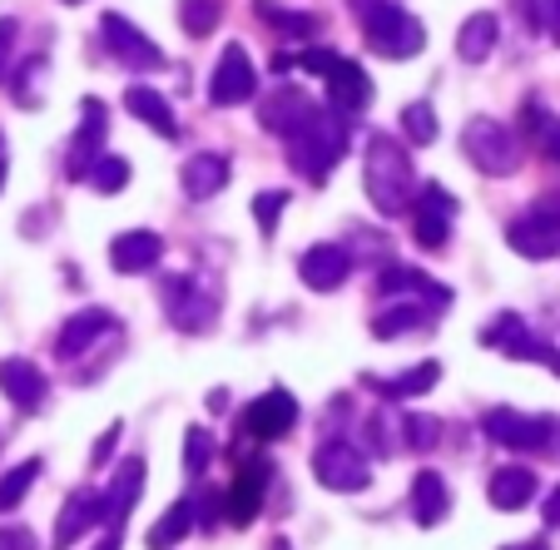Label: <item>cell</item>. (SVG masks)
Wrapping results in <instances>:
<instances>
[{
    "mask_svg": "<svg viewBox=\"0 0 560 550\" xmlns=\"http://www.w3.org/2000/svg\"><path fill=\"white\" fill-rule=\"evenodd\" d=\"M362 189H368L372 209L382 213V219H397L402 209H412L417 199V169L412 160H407V149L397 144V139L387 134H372L368 139V160H362Z\"/></svg>",
    "mask_w": 560,
    "mask_h": 550,
    "instance_id": "cell-1",
    "label": "cell"
},
{
    "mask_svg": "<svg viewBox=\"0 0 560 550\" xmlns=\"http://www.w3.org/2000/svg\"><path fill=\"white\" fill-rule=\"evenodd\" d=\"M283 144H288V164H293L303 179L323 184L332 169H338L342 154H348V125L338 119V109L317 105L313 115L283 139Z\"/></svg>",
    "mask_w": 560,
    "mask_h": 550,
    "instance_id": "cell-2",
    "label": "cell"
},
{
    "mask_svg": "<svg viewBox=\"0 0 560 550\" xmlns=\"http://www.w3.org/2000/svg\"><path fill=\"white\" fill-rule=\"evenodd\" d=\"M362 21V40L372 45L387 60H407V55H422L427 31L417 25L412 11H402L397 0H348Z\"/></svg>",
    "mask_w": 560,
    "mask_h": 550,
    "instance_id": "cell-3",
    "label": "cell"
},
{
    "mask_svg": "<svg viewBox=\"0 0 560 550\" xmlns=\"http://www.w3.org/2000/svg\"><path fill=\"white\" fill-rule=\"evenodd\" d=\"M462 149H466V160L481 174H491V179H506V174L521 169V134H511L501 119H487V115L466 119Z\"/></svg>",
    "mask_w": 560,
    "mask_h": 550,
    "instance_id": "cell-4",
    "label": "cell"
},
{
    "mask_svg": "<svg viewBox=\"0 0 560 550\" xmlns=\"http://www.w3.org/2000/svg\"><path fill=\"white\" fill-rule=\"evenodd\" d=\"M481 432L497 446H511V452H560L556 417H521L511 407H497V412L481 417Z\"/></svg>",
    "mask_w": 560,
    "mask_h": 550,
    "instance_id": "cell-5",
    "label": "cell"
},
{
    "mask_svg": "<svg viewBox=\"0 0 560 550\" xmlns=\"http://www.w3.org/2000/svg\"><path fill=\"white\" fill-rule=\"evenodd\" d=\"M313 477L328 491H342V496H348V491H362L372 481V466L352 442L328 436V442H317V452H313Z\"/></svg>",
    "mask_w": 560,
    "mask_h": 550,
    "instance_id": "cell-6",
    "label": "cell"
},
{
    "mask_svg": "<svg viewBox=\"0 0 560 550\" xmlns=\"http://www.w3.org/2000/svg\"><path fill=\"white\" fill-rule=\"evenodd\" d=\"M506 244L521 258H550L560 254V199H546L536 209H526L521 219L506 223Z\"/></svg>",
    "mask_w": 560,
    "mask_h": 550,
    "instance_id": "cell-7",
    "label": "cell"
},
{
    "mask_svg": "<svg viewBox=\"0 0 560 550\" xmlns=\"http://www.w3.org/2000/svg\"><path fill=\"white\" fill-rule=\"evenodd\" d=\"M268 481H273V461H244L238 466V477L229 481V496H223V520L229 526H254L258 511H264V496H268Z\"/></svg>",
    "mask_w": 560,
    "mask_h": 550,
    "instance_id": "cell-8",
    "label": "cell"
},
{
    "mask_svg": "<svg viewBox=\"0 0 560 550\" xmlns=\"http://www.w3.org/2000/svg\"><path fill=\"white\" fill-rule=\"evenodd\" d=\"M254 90H258V70H254V60H248V50L238 40L223 45L219 65H213V74H209V100L219 109H229V105L254 100Z\"/></svg>",
    "mask_w": 560,
    "mask_h": 550,
    "instance_id": "cell-9",
    "label": "cell"
},
{
    "mask_svg": "<svg viewBox=\"0 0 560 550\" xmlns=\"http://www.w3.org/2000/svg\"><path fill=\"white\" fill-rule=\"evenodd\" d=\"M452 219H456V199L442 189V184H422L412 199V233L417 244L427 248V254H436V248H446V238H452Z\"/></svg>",
    "mask_w": 560,
    "mask_h": 550,
    "instance_id": "cell-10",
    "label": "cell"
},
{
    "mask_svg": "<svg viewBox=\"0 0 560 550\" xmlns=\"http://www.w3.org/2000/svg\"><path fill=\"white\" fill-rule=\"evenodd\" d=\"M100 35H105L109 55H115L125 70H164V50H159L135 21H125L119 11H109L105 21H100Z\"/></svg>",
    "mask_w": 560,
    "mask_h": 550,
    "instance_id": "cell-11",
    "label": "cell"
},
{
    "mask_svg": "<svg viewBox=\"0 0 560 550\" xmlns=\"http://www.w3.org/2000/svg\"><path fill=\"white\" fill-rule=\"evenodd\" d=\"M481 342L497 352H506V358H521V362H540V367L560 372V352L550 348V342H540L536 332L526 328V323L516 318V313H501L497 323H491L487 332H481Z\"/></svg>",
    "mask_w": 560,
    "mask_h": 550,
    "instance_id": "cell-12",
    "label": "cell"
},
{
    "mask_svg": "<svg viewBox=\"0 0 560 550\" xmlns=\"http://www.w3.org/2000/svg\"><path fill=\"white\" fill-rule=\"evenodd\" d=\"M293 426H298L293 391L273 387V391H264V397H258V402L244 412V426H238V436H248V442H283Z\"/></svg>",
    "mask_w": 560,
    "mask_h": 550,
    "instance_id": "cell-13",
    "label": "cell"
},
{
    "mask_svg": "<svg viewBox=\"0 0 560 550\" xmlns=\"http://www.w3.org/2000/svg\"><path fill=\"white\" fill-rule=\"evenodd\" d=\"M159 297H164V313L174 318V328H184V332H203L219 318V303L203 297V288L194 278H164Z\"/></svg>",
    "mask_w": 560,
    "mask_h": 550,
    "instance_id": "cell-14",
    "label": "cell"
},
{
    "mask_svg": "<svg viewBox=\"0 0 560 550\" xmlns=\"http://www.w3.org/2000/svg\"><path fill=\"white\" fill-rule=\"evenodd\" d=\"M139 496H144V461H139V456H125V466L115 471L109 491H100V526L119 530V520L135 511Z\"/></svg>",
    "mask_w": 560,
    "mask_h": 550,
    "instance_id": "cell-15",
    "label": "cell"
},
{
    "mask_svg": "<svg viewBox=\"0 0 560 550\" xmlns=\"http://www.w3.org/2000/svg\"><path fill=\"white\" fill-rule=\"evenodd\" d=\"M348 273H352V258H348V248H338V244H313L303 258H298V278H303L313 293L342 288Z\"/></svg>",
    "mask_w": 560,
    "mask_h": 550,
    "instance_id": "cell-16",
    "label": "cell"
},
{
    "mask_svg": "<svg viewBox=\"0 0 560 550\" xmlns=\"http://www.w3.org/2000/svg\"><path fill=\"white\" fill-rule=\"evenodd\" d=\"M323 80H328V100H332V109H338V115H358V109H368L372 80L362 74V65L348 60V55H338V65H332Z\"/></svg>",
    "mask_w": 560,
    "mask_h": 550,
    "instance_id": "cell-17",
    "label": "cell"
},
{
    "mask_svg": "<svg viewBox=\"0 0 560 550\" xmlns=\"http://www.w3.org/2000/svg\"><path fill=\"white\" fill-rule=\"evenodd\" d=\"M159 258H164V238L149 233V229H129L109 244V264H115V273H149Z\"/></svg>",
    "mask_w": 560,
    "mask_h": 550,
    "instance_id": "cell-18",
    "label": "cell"
},
{
    "mask_svg": "<svg viewBox=\"0 0 560 550\" xmlns=\"http://www.w3.org/2000/svg\"><path fill=\"white\" fill-rule=\"evenodd\" d=\"M105 332H115V313H105V307H85V313H74V318L60 328L55 352H60V358H80V352H90Z\"/></svg>",
    "mask_w": 560,
    "mask_h": 550,
    "instance_id": "cell-19",
    "label": "cell"
},
{
    "mask_svg": "<svg viewBox=\"0 0 560 550\" xmlns=\"http://www.w3.org/2000/svg\"><path fill=\"white\" fill-rule=\"evenodd\" d=\"M95 526H100V491H74V496L60 506V516H55L50 546L55 550H70L74 540L85 536V530H95Z\"/></svg>",
    "mask_w": 560,
    "mask_h": 550,
    "instance_id": "cell-20",
    "label": "cell"
},
{
    "mask_svg": "<svg viewBox=\"0 0 560 550\" xmlns=\"http://www.w3.org/2000/svg\"><path fill=\"white\" fill-rule=\"evenodd\" d=\"M313 109H317V105L303 95V90H293V85H278L273 95H268L264 105H258V119H264V129H273L278 139H288L298 125H303L307 115H313Z\"/></svg>",
    "mask_w": 560,
    "mask_h": 550,
    "instance_id": "cell-21",
    "label": "cell"
},
{
    "mask_svg": "<svg viewBox=\"0 0 560 550\" xmlns=\"http://www.w3.org/2000/svg\"><path fill=\"white\" fill-rule=\"evenodd\" d=\"M0 391H5L21 412H40V402H45V372L35 367V362H25V358H5V362H0Z\"/></svg>",
    "mask_w": 560,
    "mask_h": 550,
    "instance_id": "cell-22",
    "label": "cell"
},
{
    "mask_svg": "<svg viewBox=\"0 0 560 550\" xmlns=\"http://www.w3.org/2000/svg\"><path fill=\"white\" fill-rule=\"evenodd\" d=\"M105 129H109V115L100 100H85V115H80V134H74V149H70V179H85L90 164L100 160V144H105Z\"/></svg>",
    "mask_w": 560,
    "mask_h": 550,
    "instance_id": "cell-23",
    "label": "cell"
},
{
    "mask_svg": "<svg viewBox=\"0 0 560 550\" xmlns=\"http://www.w3.org/2000/svg\"><path fill=\"white\" fill-rule=\"evenodd\" d=\"M377 293L382 297H412V303H427L432 313L452 303V293H446L442 283H432L427 273H417V268H387V273L377 278Z\"/></svg>",
    "mask_w": 560,
    "mask_h": 550,
    "instance_id": "cell-24",
    "label": "cell"
},
{
    "mask_svg": "<svg viewBox=\"0 0 560 550\" xmlns=\"http://www.w3.org/2000/svg\"><path fill=\"white\" fill-rule=\"evenodd\" d=\"M536 471L530 466H501V471H491V487H487V496H491V506L497 511H526L530 501H536Z\"/></svg>",
    "mask_w": 560,
    "mask_h": 550,
    "instance_id": "cell-25",
    "label": "cell"
},
{
    "mask_svg": "<svg viewBox=\"0 0 560 550\" xmlns=\"http://www.w3.org/2000/svg\"><path fill=\"white\" fill-rule=\"evenodd\" d=\"M407 506H412V520H417V526H436V520L452 511V491H446L442 471H417Z\"/></svg>",
    "mask_w": 560,
    "mask_h": 550,
    "instance_id": "cell-26",
    "label": "cell"
},
{
    "mask_svg": "<svg viewBox=\"0 0 560 550\" xmlns=\"http://www.w3.org/2000/svg\"><path fill=\"white\" fill-rule=\"evenodd\" d=\"M427 323H432V307H427V303H412V297H402V303L382 307L377 318H372V338H377V342H392V338H402V332H427Z\"/></svg>",
    "mask_w": 560,
    "mask_h": 550,
    "instance_id": "cell-27",
    "label": "cell"
},
{
    "mask_svg": "<svg viewBox=\"0 0 560 550\" xmlns=\"http://www.w3.org/2000/svg\"><path fill=\"white\" fill-rule=\"evenodd\" d=\"M184 194L189 199H213V194L229 184V160L223 154H194L189 164H184Z\"/></svg>",
    "mask_w": 560,
    "mask_h": 550,
    "instance_id": "cell-28",
    "label": "cell"
},
{
    "mask_svg": "<svg viewBox=\"0 0 560 550\" xmlns=\"http://www.w3.org/2000/svg\"><path fill=\"white\" fill-rule=\"evenodd\" d=\"M125 109L135 119H144L154 134H164V139H179V119H174V109L164 105V95H154V90H144V85H135V90H125Z\"/></svg>",
    "mask_w": 560,
    "mask_h": 550,
    "instance_id": "cell-29",
    "label": "cell"
},
{
    "mask_svg": "<svg viewBox=\"0 0 560 550\" xmlns=\"http://www.w3.org/2000/svg\"><path fill=\"white\" fill-rule=\"evenodd\" d=\"M377 397H392V402H402V397H422V391H432L436 382H442V362H417L412 372H402V377H392V382H382V377H362Z\"/></svg>",
    "mask_w": 560,
    "mask_h": 550,
    "instance_id": "cell-30",
    "label": "cell"
},
{
    "mask_svg": "<svg viewBox=\"0 0 560 550\" xmlns=\"http://www.w3.org/2000/svg\"><path fill=\"white\" fill-rule=\"evenodd\" d=\"M497 35H501V25H497V15L491 11L471 15V21L462 25V35H456V55H462L466 65H481L491 50H497Z\"/></svg>",
    "mask_w": 560,
    "mask_h": 550,
    "instance_id": "cell-31",
    "label": "cell"
},
{
    "mask_svg": "<svg viewBox=\"0 0 560 550\" xmlns=\"http://www.w3.org/2000/svg\"><path fill=\"white\" fill-rule=\"evenodd\" d=\"M189 530H194V496H184V501H174V506L159 516L154 530H149V550H174Z\"/></svg>",
    "mask_w": 560,
    "mask_h": 550,
    "instance_id": "cell-32",
    "label": "cell"
},
{
    "mask_svg": "<svg viewBox=\"0 0 560 550\" xmlns=\"http://www.w3.org/2000/svg\"><path fill=\"white\" fill-rule=\"evenodd\" d=\"M40 481V456H25L21 466H11L5 477H0V511H15L25 496H31V487Z\"/></svg>",
    "mask_w": 560,
    "mask_h": 550,
    "instance_id": "cell-33",
    "label": "cell"
},
{
    "mask_svg": "<svg viewBox=\"0 0 560 550\" xmlns=\"http://www.w3.org/2000/svg\"><path fill=\"white\" fill-rule=\"evenodd\" d=\"M85 184H90L95 194H119V189L129 184V160H119V154H100V160L90 164Z\"/></svg>",
    "mask_w": 560,
    "mask_h": 550,
    "instance_id": "cell-34",
    "label": "cell"
},
{
    "mask_svg": "<svg viewBox=\"0 0 560 550\" xmlns=\"http://www.w3.org/2000/svg\"><path fill=\"white\" fill-rule=\"evenodd\" d=\"M219 15H223V5L219 0H179V25H184V35H209L213 25H219Z\"/></svg>",
    "mask_w": 560,
    "mask_h": 550,
    "instance_id": "cell-35",
    "label": "cell"
},
{
    "mask_svg": "<svg viewBox=\"0 0 560 550\" xmlns=\"http://www.w3.org/2000/svg\"><path fill=\"white\" fill-rule=\"evenodd\" d=\"M402 139L407 144H432L436 139V115L427 100H417V105H402Z\"/></svg>",
    "mask_w": 560,
    "mask_h": 550,
    "instance_id": "cell-36",
    "label": "cell"
},
{
    "mask_svg": "<svg viewBox=\"0 0 560 550\" xmlns=\"http://www.w3.org/2000/svg\"><path fill=\"white\" fill-rule=\"evenodd\" d=\"M254 11L264 15V21H273L283 35H307V31L317 25V15H307V11H288V5H273V0H258Z\"/></svg>",
    "mask_w": 560,
    "mask_h": 550,
    "instance_id": "cell-37",
    "label": "cell"
},
{
    "mask_svg": "<svg viewBox=\"0 0 560 550\" xmlns=\"http://www.w3.org/2000/svg\"><path fill=\"white\" fill-rule=\"evenodd\" d=\"M209 461H213V436L203 432V426H189V432H184V471H189V477H203Z\"/></svg>",
    "mask_w": 560,
    "mask_h": 550,
    "instance_id": "cell-38",
    "label": "cell"
},
{
    "mask_svg": "<svg viewBox=\"0 0 560 550\" xmlns=\"http://www.w3.org/2000/svg\"><path fill=\"white\" fill-rule=\"evenodd\" d=\"M402 432H407V446H412V452H432V446L442 442V422H436V417H422V412L402 417Z\"/></svg>",
    "mask_w": 560,
    "mask_h": 550,
    "instance_id": "cell-39",
    "label": "cell"
},
{
    "mask_svg": "<svg viewBox=\"0 0 560 550\" xmlns=\"http://www.w3.org/2000/svg\"><path fill=\"white\" fill-rule=\"evenodd\" d=\"M283 209H288V189H264L254 199V219H258V229H264V238H273V229H278V219H283Z\"/></svg>",
    "mask_w": 560,
    "mask_h": 550,
    "instance_id": "cell-40",
    "label": "cell"
},
{
    "mask_svg": "<svg viewBox=\"0 0 560 550\" xmlns=\"http://www.w3.org/2000/svg\"><path fill=\"white\" fill-rule=\"evenodd\" d=\"M293 65H303L307 74H317V80H323V74L338 65V50H303V60H293Z\"/></svg>",
    "mask_w": 560,
    "mask_h": 550,
    "instance_id": "cell-41",
    "label": "cell"
},
{
    "mask_svg": "<svg viewBox=\"0 0 560 550\" xmlns=\"http://www.w3.org/2000/svg\"><path fill=\"white\" fill-rule=\"evenodd\" d=\"M0 550H35V536L25 526H5L0 530Z\"/></svg>",
    "mask_w": 560,
    "mask_h": 550,
    "instance_id": "cell-42",
    "label": "cell"
},
{
    "mask_svg": "<svg viewBox=\"0 0 560 550\" xmlns=\"http://www.w3.org/2000/svg\"><path fill=\"white\" fill-rule=\"evenodd\" d=\"M119 432H125V426H109V432L105 436H100V442H95V452H90V461H95V466H105L109 461V456H115V442H119Z\"/></svg>",
    "mask_w": 560,
    "mask_h": 550,
    "instance_id": "cell-43",
    "label": "cell"
},
{
    "mask_svg": "<svg viewBox=\"0 0 560 550\" xmlns=\"http://www.w3.org/2000/svg\"><path fill=\"white\" fill-rule=\"evenodd\" d=\"M540 149H546V160L560 164V119H546V129H540Z\"/></svg>",
    "mask_w": 560,
    "mask_h": 550,
    "instance_id": "cell-44",
    "label": "cell"
},
{
    "mask_svg": "<svg viewBox=\"0 0 560 550\" xmlns=\"http://www.w3.org/2000/svg\"><path fill=\"white\" fill-rule=\"evenodd\" d=\"M11 45H15V21L5 15V21H0V80H5V60H11Z\"/></svg>",
    "mask_w": 560,
    "mask_h": 550,
    "instance_id": "cell-45",
    "label": "cell"
},
{
    "mask_svg": "<svg viewBox=\"0 0 560 550\" xmlns=\"http://www.w3.org/2000/svg\"><path fill=\"white\" fill-rule=\"evenodd\" d=\"M521 11H526V21H530V31H540V25H550V11L540 5V0H516Z\"/></svg>",
    "mask_w": 560,
    "mask_h": 550,
    "instance_id": "cell-46",
    "label": "cell"
},
{
    "mask_svg": "<svg viewBox=\"0 0 560 550\" xmlns=\"http://www.w3.org/2000/svg\"><path fill=\"white\" fill-rule=\"evenodd\" d=\"M546 526H560V487L546 496Z\"/></svg>",
    "mask_w": 560,
    "mask_h": 550,
    "instance_id": "cell-47",
    "label": "cell"
},
{
    "mask_svg": "<svg viewBox=\"0 0 560 550\" xmlns=\"http://www.w3.org/2000/svg\"><path fill=\"white\" fill-rule=\"evenodd\" d=\"M95 550H119V530H105V540H100Z\"/></svg>",
    "mask_w": 560,
    "mask_h": 550,
    "instance_id": "cell-48",
    "label": "cell"
},
{
    "mask_svg": "<svg viewBox=\"0 0 560 550\" xmlns=\"http://www.w3.org/2000/svg\"><path fill=\"white\" fill-rule=\"evenodd\" d=\"M501 550H550L546 540H521V546H501Z\"/></svg>",
    "mask_w": 560,
    "mask_h": 550,
    "instance_id": "cell-49",
    "label": "cell"
},
{
    "mask_svg": "<svg viewBox=\"0 0 560 550\" xmlns=\"http://www.w3.org/2000/svg\"><path fill=\"white\" fill-rule=\"evenodd\" d=\"M268 550H293V546H288L283 536H273V540H268Z\"/></svg>",
    "mask_w": 560,
    "mask_h": 550,
    "instance_id": "cell-50",
    "label": "cell"
},
{
    "mask_svg": "<svg viewBox=\"0 0 560 550\" xmlns=\"http://www.w3.org/2000/svg\"><path fill=\"white\" fill-rule=\"evenodd\" d=\"M550 35H556V45H560V15H550Z\"/></svg>",
    "mask_w": 560,
    "mask_h": 550,
    "instance_id": "cell-51",
    "label": "cell"
},
{
    "mask_svg": "<svg viewBox=\"0 0 560 550\" xmlns=\"http://www.w3.org/2000/svg\"><path fill=\"white\" fill-rule=\"evenodd\" d=\"M0 184H5V154H0Z\"/></svg>",
    "mask_w": 560,
    "mask_h": 550,
    "instance_id": "cell-52",
    "label": "cell"
},
{
    "mask_svg": "<svg viewBox=\"0 0 560 550\" xmlns=\"http://www.w3.org/2000/svg\"><path fill=\"white\" fill-rule=\"evenodd\" d=\"M550 15H560V0H550Z\"/></svg>",
    "mask_w": 560,
    "mask_h": 550,
    "instance_id": "cell-53",
    "label": "cell"
},
{
    "mask_svg": "<svg viewBox=\"0 0 560 550\" xmlns=\"http://www.w3.org/2000/svg\"><path fill=\"white\" fill-rule=\"evenodd\" d=\"M65 5H80V0H65Z\"/></svg>",
    "mask_w": 560,
    "mask_h": 550,
    "instance_id": "cell-54",
    "label": "cell"
}]
</instances>
